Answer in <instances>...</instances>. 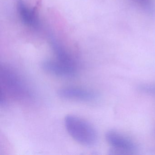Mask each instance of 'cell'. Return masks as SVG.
I'll use <instances>...</instances> for the list:
<instances>
[{
    "label": "cell",
    "instance_id": "cell-2",
    "mask_svg": "<svg viewBox=\"0 0 155 155\" xmlns=\"http://www.w3.org/2000/svg\"><path fill=\"white\" fill-rule=\"evenodd\" d=\"M67 131L76 141L86 147L94 146L97 140V134L94 127L86 120L74 115L65 118Z\"/></svg>",
    "mask_w": 155,
    "mask_h": 155
},
{
    "label": "cell",
    "instance_id": "cell-8",
    "mask_svg": "<svg viewBox=\"0 0 155 155\" xmlns=\"http://www.w3.org/2000/svg\"><path fill=\"white\" fill-rule=\"evenodd\" d=\"M142 8L147 11L151 12L153 9L152 0H134Z\"/></svg>",
    "mask_w": 155,
    "mask_h": 155
},
{
    "label": "cell",
    "instance_id": "cell-5",
    "mask_svg": "<svg viewBox=\"0 0 155 155\" xmlns=\"http://www.w3.org/2000/svg\"><path fill=\"white\" fill-rule=\"evenodd\" d=\"M43 70L52 75L64 78H71L77 74V68L71 67L58 61L48 60L42 64Z\"/></svg>",
    "mask_w": 155,
    "mask_h": 155
},
{
    "label": "cell",
    "instance_id": "cell-7",
    "mask_svg": "<svg viewBox=\"0 0 155 155\" xmlns=\"http://www.w3.org/2000/svg\"><path fill=\"white\" fill-rule=\"evenodd\" d=\"M140 92L149 95L155 96V84H143L138 87Z\"/></svg>",
    "mask_w": 155,
    "mask_h": 155
},
{
    "label": "cell",
    "instance_id": "cell-3",
    "mask_svg": "<svg viewBox=\"0 0 155 155\" xmlns=\"http://www.w3.org/2000/svg\"><path fill=\"white\" fill-rule=\"evenodd\" d=\"M106 139L115 151L121 152L122 154L132 153L137 149V145L133 140L115 130L107 132Z\"/></svg>",
    "mask_w": 155,
    "mask_h": 155
},
{
    "label": "cell",
    "instance_id": "cell-6",
    "mask_svg": "<svg viewBox=\"0 0 155 155\" xmlns=\"http://www.w3.org/2000/svg\"><path fill=\"white\" fill-rule=\"evenodd\" d=\"M18 11L22 22L25 25L33 28L38 29L39 27L38 18L36 12L30 9L21 1H19L18 5Z\"/></svg>",
    "mask_w": 155,
    "mask_h": 155
},
{
    "label": "cell",
    "instance_id": "cell-1",
    "mask_svg": "<svg viewBox=\"0 0 155 155\" xmlns=\"http://www.w3.org/2000/svg\"><path fill=\"white\" fill-rule=\"evenodd\" d=\"M1 104L5 105L8 97L16 100H23L30 97L27 85L21 77L12 69L1 66Z\"/></svg>",
    "mask_w": 155,
    "mask_h": 155
},
{
    "label": "cell",
    "instance_id": "cell-4",
    "mask_svg": "<svg viewBox=\"0 0 155 155\" xmlns=\"http://www.w3.org/2000/svg\"><path fill=\"white\" fill-rule=\"evenodd\" d=\"M58 95L65 99L90 101L95 100L97 95L92 91L81 88L67 87L58 91Z\"/></svg>",
    "mask_w": 155,
    "mask_h": 155
}]
</instances>
